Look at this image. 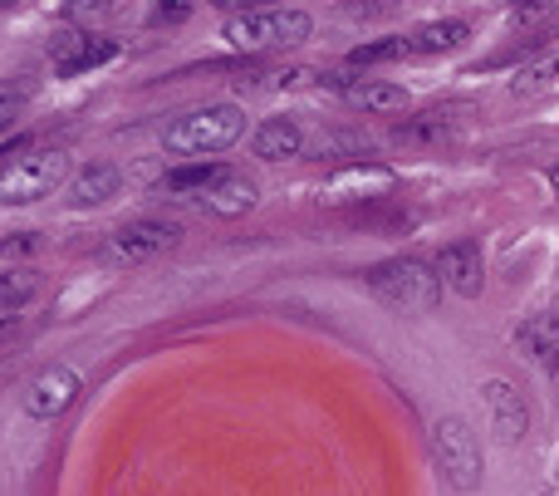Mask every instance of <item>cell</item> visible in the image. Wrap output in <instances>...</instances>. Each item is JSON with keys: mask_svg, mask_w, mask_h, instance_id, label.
Returning a JSON list of instances; mask_svg holds the SVG:
<instances>
[{"mask_svg": "<svg viewBox=\"0 0 559 496\" xmlns=\"http://www.w3.org/2000/svg\"><path fill=\"white\" fill-rule=\"evenodd\" d=\"M246 138V114L236 104H206L197 108V114L177 118L173 128H167V153L177 157H192V163H212V153H226L231 143H241Z\"/></svg>", "mask_w": 559, "mask_h": 496, "instance_id": "cell-1", "label": "cell"}, {"mask_svg": "<svg viewBox=\"0 0 559 496\" xmlns=\"http://www.w3.org/2000/svg\"><path fill=\"white\" fill-rule=\"evenodd\" d=\"M364 281L388 310H403V315H427V310H437V300H442V275H437L427 261H417V256L378 261Z\"/></svg>", "mask_w": 559, "mask_h": 496, "instance_id": "cell-2", "label": "cell"}, {"mask_svg": "<svg viewBox=\"0 0 559 496\" xmlns=\"http://www.w3.org/2000/svg\"><path fill=\"white\" fill-rule=\"evenodd\" d=\"M69 173V157L59 147H39L25 143L15 157L0 163V202L5 206H29L39 197H49Z\"/></svg>", "mask_w": 559, "mask_h": 496, "instance_id": "cell-3", "label": "cell"}, {"mask_svg": "<svg viewBox=\"0 0 559 496\" xmlns=\"http://www.w3.org/2000/svg\"><path fill=\"white\" fill-rule=\"evenodd\" d=\"M314 20L305 10H285V5H265V10H246V15L226 20V39L246 55H265V49H295L309 39Z\"/></svg>", "mask_w": 559, "mask_h": 496, "instance_id": "cell-4", "label": "cell"}, {"mask_svg": "<svg viewBox=\"0 0 559 496\" xmlns=\"http://www.w3.org/2000/svg\"><path fill=\"white\" fill-rule=\"evenodd\" d=\"M432 452L442 462L447 482L456 492H472L481 482V448H476V433L462 418H437L432 423Z\"/></svg>", "mask_w": 559, "mask_h": 496, "instance_id": "cell-5", "label": "cell"}, {"mask_svg": "<svg viewBox=\"0 0 559 496\" xmlns=\"http://www.w3.org/2000/svg\"><path fill=\"white\" fill-rule=\"evenodd\" d=\"M182 241V222H167V216H133L114 232V256L118 261H147V256H163Z\"/></svg>", "mask_w": 559, "mask_h": 496, "instance_id": "cell-6", "label": "cell"}, {"mask_svg": "<svg viewBox=\"0 0 559 496\" xmlns=\"http://www.w3.org/2000/svg\"><path fill=\"white\" fill-rule=\"evenodd\" d=\"M114 55H118V39H108V35H55L49 39V64H55L59 79L88 74V69L108 64Z\"/></svg>", "mask_w": 559, "mask_h": 496, "instance_id": "cell-7", "label": "cell"}, {"mask_svg": "<svg viewBox=\"0 0 559 496\" xmlns=\"http://www.w3.org/2000/svg\"><path fill=\"white\" fill-rule=\"evenodd\" d=\"M79 374L74 369H64V364H49L45 374H35L29 379V389H25V413L29 418H39V423H49V418H59V413L69 409V403L79 399Z\"/></svg>", "mask_w": 559, "mask_h": 496, "instance_id": "cell-8", "label": "cell"}, {"mask_svg": "<svg viewBox=\"0 0 559 496\" xmlns=\"http://www.w3.org/2000/svg\"><path fill=\"white\" fill-rule=\"evenodd\" d=\"M397 187V177L388 173V167H378V163H354V167H344V173H334L324 182V202L329 206H344V202H378V197H388Z\"/></svg>", "mask_w": 559, "mask_h": 496, "instance_id": "cell-9", "label": "cell"}, {"mask_svg": "<svg viewBox=\"0 0 559 496\" xmlns=\"http://www.w3.org/2000/svg\"><path fill=\"white\" fill-rule=\"evenodd\" d=\"M437 275H442V285H452L462 300H476L486 285V261H481V246L472 241V236H462V241L442 246V256H437Z\"/></svg>", "mask_w": 559, "mask_h": 496, "instance_id": "cell-10", "label": "cell"}, {"mask_svg": "<svg viewBox=\"0 0 559 496\" xmlns=\"http://www.w3.org/2000/svg\"><path fill=\"white\" fill-rule=\"evenodd\" d=\"M481 399H486V423H491V433L501 442H525V433H531V413H525V403H521V393L511 389L506 379H491L481 389Z\"/></svg>", "mask_w": 559, "mask_h": 496, "instance_id": "cell-11", "label": "cell"}, {"mask_svg": "<svg viewBox=\"0 0 559 496\" xmlns=\"http://www.w3.org/2000/svg\"><path fill=\"white\" fill-rule=\"evenodd\" d=\"M338 94L348 98L354 108H364V114H407V88L403 84H388V79H338Z\"/></svg>", "mask_w": 559, "mask_h": 496, "instance_id": "cell-12", "label": "cell"}, {"mask_svg": "<svg viewBox=\"0 0 559 496\" xmlns=\"http://www.w3.org/2000/svg\"><path fill=\"white\" fill-rule=\"evenodd\" d=\"M456 108H427V114H417V118H403L397 123V143H407V147H442V143H452L456 138Z\"/></svg>", "mask_w": 559, "mask_h": 496, "instance_id": "cell-13", "label": "cell"}, {"mask_svg": "<svg viewBox=\"0 0 559 496\" xmlns=\"http://www.w3.org/2000/svg\"><path fill=\"white\" fill-rule=\"evenodd\" d=\"M251 147H255V157H265V163L299 157V153H305V128H299L295 118H265V123L255 128Z\"/></svg>", "mask_w": 559, "mask_h": 496, "instance_id": "cell-14", "label": "cell"}, {"mask_svg": "<svg viewBox=\"0 0 559 496\" xmlns=\"http://www.w3.org/2000/svg\"><path fill=\"white\" fill-rule=\"evenodd\" d=\"M231 177V167L226 163H182V167H173V173L163 177V192H173V197H187V192H197V202H202L206 192H212L216 182H226Z\"/></svg>", "mask_w": 559, "mask_h": 496, "instance_id": "cell-15", "label": "cell"}, {"mask_svg": "<svg viewBox=\"0 0 559 496\" xmlns=\"http://www.w3.org/2000/svg\"><path fill=\"white\" fill-rule=\"evenodd\" d=\"M466 20H432V25H417L407 35V55H452L466 45Z\"/></svg>", "mask_w": 559, "mask_h": 496, "instance_id": "cell-16", "label": "cell"}, {"mask_svg": "<svg viewBox=\"0 0 559 496\" xmlns=\"http://www.w3.org/2000/svg\"><path fill=\"white\" fill-rule=\"evenodd\" d=\"M515 340L531 350V359L540 369H555L559 364V315H531V320L515 330Z\"/></svg>", "mask_w": 559, "mask_h": 496, "instance_id": "cell-17", "label": "cell"}, {"mask_svg": "<svg viewBox=\"0 0 559 496\" xmlns=\"http://www.w3.org/2000/svg\"><path fill=\"white\" fill-rule=\"evenodd\" d=\"M118 167L114 163H88L84 173L74 177V187H69V202L74 206H98V202H108V197H118Z\"/></svg>", "mask_w": 559, "mask_h": 496, "instance_id": "cell-18", "label": "cell"}, {"mask_svg": "<svg viewBox=\"0 0 559 496\" xmlns=\"http://www.w3.org/2000/svg\"><path fill=\"white\" fill-rule=\"evenodd\" d=\"M202 206L212 216H246L255 206V182H251V177H236L231 173L226 182H216L212 192L202 197Z\"/></svg>", "mask_w": 559, "mask_h": 496, "instance_id": "cell-19", "label": "cell"}, {"mask_svg": "<svg viewBox=\"0 0 559 496\" xmlns=\"http://www.w3.org/2000/svg\"><path fill=\"white\" fill-rule=\"evenodd\" d=\"M35 295H39V275L35 271H5L0 275V315H20Z\"/></svg>", "mask_w": 559, "mask_h": 496, "instance_id": "cell-20", "label": "cell"}, {"mask_svg": "<svg viewBox=\"0 0 559 496\" xmlns=\"http://www.w3.org/2000/svg\"><path fill=\"white\" fill-rule=\"evenodd\" d=\"M393 59H407V35H388V39H373V45H358L348 55L354 69H373V64H393Z\"/></svg>", "mask_w": 559, "mask_h": 496, "instance_id": "cell-21", "label": "cell"}, {"mask_svg": "<svg viewBox=\"0 0 559 496\" xmlns=\"http://www.w3.org/2000/svg\"><path fill=\"white\" fill-rule=\"evenodd\" d=\"M555 79H559V55H555V59H545V64L521 69V74L511 79V94H515V98H531V94H540V88H550Z\"/></svg>", "mask_w": 559, "mask_h": 496, "instance_id": "cell-22", "label": "cell"}, {"mask_svg": "<svg viewBox=\"0 0 559 496\" xmlns=\"http://www.w3.org/2000/svg\"><path fill=\"white\" fill-rule=\"evenodd\" d=\"M20 104H25V88H15V84H0V128H5V118L15 114Z\"/></svg>", "mask_w": 559, "mask_h": 496, "instance_id": "cell-23", "label": "cell"}, {"mask_svg": "<svg viewBox=\"0 0 559 496\" xmlns=\"http://www.w3.org/2000/svg\"><path fill=\"white\" fill-rule=\"evenodd\" d=\"M25 251H35V236H15V241H0V256H25Z\"/></svg>", "mask_w": 559, "mask_h": 496, "instance_id": "cell-24", "label": "cell"}, {"mask_svg": "<svg viewBox=\"0 0 559 496\" xmlns=\"http://www.w3.org/2000/svg\"><path fill=\"white\" fill-rule=\"evenodd\" d=\"M187 15H192V10H187V5H163V10H157V25H177V20H187Z\"/></svg>", "mask_w": 559, "mask_h": 496, "instance_id": "cell-25", "label": "cell"}, {"mask_svg": "<svg viewBox=\"0 0 559 496\" xmlns=\"http://www.w3.org/2000/svg\"><path fill=\"white\" fill-rule=\"evenodd\" d=\"M10 334H15V315H0V344H5Z\"/></svg>", "mask_w": 559, "mask_h": 496, "instance_id": "cell-26", "label": "cell"}, {"mask_svg": "<svg viewBox=\"0 0 559 496\" xmlns=\"http://www.w3.org/2000/svg\"><path fill=\"white\" fill-rule=\"evenodd\" d=\"M550 187H555V197H559V167H555V173H550Z\"/></svg>", "mask_w": 559, "mask_h": 496, "instance_id": "cell-27", "label": "cell"}, {"mask_svg": "<svg viewBox=\"0 0 559 496\" xmlns=\"http://www.w3.org/2000/svg\"><path fill=\"white\" fill-rule=\"evenodd\" d=\"M5 147H10V143H5V128H0V157H5Z\"/></svg>", "mask_w": 559, "mask_h": 496, "instance_id": "cell-28", "label": "cell"}]
</instances>
